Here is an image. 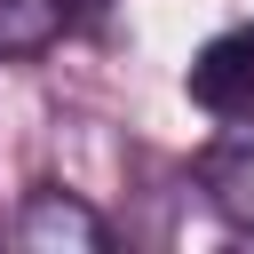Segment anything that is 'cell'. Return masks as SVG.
I'll use <instances>...</instances> for the list:
<instances>
[{
    "mask_svg": "<svg viewBox=\"0 0 254 254\" xmlns=\"http://www.w3.org/2000/svg\"><path fill=\"white\" fill-rule=\"evenodd\" d=\"M8 238L24 254H103L111 246V222L87 198H71V190H32L16 206V222H8Z\"/></svg>",
    "mask_w": 254,
    "mask_h": 254,
    "instance_id": "obj_1",
    "label": "cell"
},
{
    "mask_svg": "<svg viewBox=\"0 0 254 254\" xmlns=\"http://www.w3.org/2000/svg\"><path fill=\"white\" fill-rule=\"evenodd\" d=\"M190 95H198L214 119H246V111H254V24L214 32V40L190 56Z\"/></svg>",
    "mask_w": 254,
    "mask_h": 254,
    "instance_id": "obj_2",
    "label": "cell"
},
{
    "mask_svg": "<svg viewBox=\"0 0 254 254\" xmlns=\"http://www.w3.org/2000/svg\"><path fill=\"white\" fill-rule=\"evenodd\" d=\"M198 190L214 198L222 222L254 230V127H230V135H214L198 151Z\"/></svg>",
    "mask_w": 254,
    "mask_h": 254,
    "instance_id": "obj_3",
    "label": "cell"
},
{
    "mask_svg": "<svg viewBox=\"0 0 254 254\" xmlns=\"http://www.w3.org/2000/svg\"><path fill=\"white\" fill-rule=\"evenodd\" d=\"M79 0H0V56H40Z\"/></svg>",
    "mask_w": 254,
    "mask_h": 254,
    "instance_id": "obj_4",
    "label": "cell"
}]
</instances>
